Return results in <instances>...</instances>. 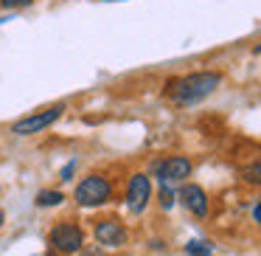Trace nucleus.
Returning <instances> with one entry per match:
<instances>
[{"label":"nucleus","mask_w":261,"mask_h":256,"mask_svg":"<svg viewBox=\"0 0 261 256\" xmlns=\"http://www.w3.org/2000/svg\"><path fill=\"white\" fill-rule=\"evenodd\" d=\"M219 85H222V74H216V71H197V74H188V76L169 82V96L177 104H199Z\"/></svg>","instance_id":"1"},{"label":"nucleus","mask_w":261,"mask_h":256,"mask_svg":"<svg viewBox=\"0 0 261 256\" xmlns=\"http://www.w3.org/2000/svg\"><path fill=\"white\" fill-rule=\"evenodd\" d=\"M73 200L79 208H98V205L113 200V183L104 175H87L76 183Z\"/></svg>","instance_id":"2"},{"label":"nucleus","mask_w":261,"mask_h":256,"mask_svg":"<svg viewBox=\"0 0 261 256\" xmlns=\"http://www.w3.org/2000/svg\"><path fill=\"white\" fill-rule=\"evenodd\" d=\"M48 245L51 250L62 256H76L82 248H85V231H82L79 222L73 220H65V222H57L48 234Z\"/></svg>","instance_id":"3"},{"label":"nucleus","mask_w":261,"mask_h":256,"mask_svg":"<svg viewBox=\"0 0 261 256\" xmlns=\"http://www.w3.org/2000/svg\"><path fill=\"white\" fill-rule=\"evenodd\" d=\"M93 239L104 250H118L129 242V231H126V225L121 220L104 217V220H96V225H93Z\"/></svg>","instance_id":"4"},{"label":"nucleus","mask_w":261,"mask_h":256,"mask_svg":"<svg viewBox=\"0 0 261 256\" xmlns=\"http://www.w3.org/2000/svg\"><path fill=\"white\" fill-rule=\"evenodd\" d=\"M65 113V104H54L48 110H40V113H31V115H23L20 121L12 124V132L14 135H37V132L48 130L51 124H57Z\"/></svg>","instance_id":"5"},{"label":"nucleus","mask_w":261,"mask_h":256,"mask_svg":"<svg viewBox=\"0 0 261 256\" xmlns=\"http://www.w3.org/2000/svg\"><path fill=\"white\" fill-rule=\"evenodd\" d=\"M154 175H158L160 186H177L180 180H186L191 175V160L186 155H171L166 160H158L154 166Z\"/></svg>","instance_id":"6"},{"label":"nucleus","mask_w":261,"mask_h":256,"mask_svg":"<svg viewBox=\"0 0 261 256\" xmlns=\"http://www.w3.org/2000/svg\"><path fill=\"white\" fill-rule=\"evenodd\" d=\"M126 208L132 211V214H143L149 205V200H152V180H149V175H132L129 183H126Z\"/></svg>","instance_id":"7"},{"label":"nucleus","mask_w":261,"mask_h":256,"mask_svg":"<svg viewBox=\"0 0 261 256\" xmlns=\"http://www.w3.org/2000/svg\"><path fill=\"white\" fill-rule=\"evenodd\" d=\"M177 200L186 211H191L194 217H208V194L202 186L197 183H186V186L177 192Z\"/></svg>","instance_id":"8"},{"label":"nucleus","mask_w":261,"mask_h":256,"mask_svg":"<svg viewBox=\"0 0 261 256\" xmlns=\"http://www.w3.org/2000/svg\"><path fill=\"white\" fill-rule=\"evenodd\" d=\"M62 203H65V194L57 192V189H42V192H37V197H34L37 208H54V205H62Z\"/></svg>","instance_id":"9"},{"label":"nucleus","mask_w":261,"mask_h":256,"mask_svg":"<svg viewBox=\"0 0 261 256\" xmlns=\"http://www.w3.org/2000/svg\"><path fill=\"white\" fill-rule=\"evenodd\" d=\"M186 253L188 256H211L214 253V245L208 239H191V242H186Z\"/></svg>","instance_id":"10"},{"label":"nucleus","mask_w":261,"mask_h":256,"mask_svg":"<svg viewBox=\"0 0 261 256\" xmlns=\"http://www.w3.org/2000/svg\"><path fill=\"white\" fill-rule=\"evenodd\" d=\"M242 177L253 186H261V158H255L253 164H244L242 166Z\"/></svg>","instance_id":"11"},{"label":"nucleus","mask_w":261,"mask_h":256,"mask_svg":"<svg viewBox=\"0 0 261 256\" xmlns=\"http://www.w3.org/2000/svg\"><path fill=\"white\" fill-rule=\"evenodd\" d=\"M174 200H177L174 186H160V208H166V211H169L171 205H174Z\"/></svg>","instance_id":"12"},{"label":"nucleus","mask_w":261,"mask_h":256,"mask_svg":"<svg viewBox=\"0 0 261 256\" xmlns=\"http://www.w3.org/2000/svg\"><path fill=\"white\" fill-rule=\"evenodd\" d=\"M34 0H0V6L3 9H25V6H31Z\"/></svg>","instance_id":"13"},{"label":"nucleus","mask_w":261,"mask_h":256,"mask_svg":"<svg viewBox=\"0 0 261 256\" xmlns=\"http://www.w3.org/2000/svg\"><path fill=\"white\" fill-rule=\"evenodd\" d=\"M82 256H104V248H98V245H87V248L79 250Z\"/></svg>","instance_id":"14"},{"label":"nucleus","mask_w":261,"mask_h":256,"mask_svg":"<svg viewBox=\"0 0 261 256\" xmlns=\"http://www.w3.org/2000/svg\"><path fill=\"white\" fill-rule=\"evenodd\" d=\"M73 172H76V160H70L68 166H62V172H59V177H62V180H70V177H73Z\"/></svg>","instance_id":"15"},{"label":"nucleus","mask_w":261,"mask_h":256,"mask_svg":"<svg viewBox=\"0 0 261 256\" xmlns=\"http://www.w3.org/2000/svg\"><path fill=\"white\" fill-rule=\"evenodd\" d=\"M253 220H255V222H258V225H261V200H258V203H255V208H253Z\"/></svg>","instance_id":"16"},{"label":"nucleus","mask_w":261,"mask_h":256,"mask_svg":"<svg viewBox=\"0 0 261 256\" xmlns=\"http://www.w3.org/2000/svg\"><path fill=\"white\" fill-rule=\"evenodd\" d=\"M3 222H6V214H3V208H0V228H3Z\"/></svg>","instance_id":"17"},{"label":"nucleus","mask_w":261,"mask_h":256,"mask_svg":"<svg viewBox=\"0 0 261 256\" xmlns=\"http://www.w3.org/2000/svg\"><path fill=\"white\" fill-rule=\"evenodd\" d=\"M9 20H12V17H0V26H3V23H9Z\"/></svg>","instance_id":"18"},{"label":"nucleus","mask_w":261,"mask_h":256,"mask_svg":"<svg viewBox=\"0 0 261 256\" xmlns=\"http://www.w3.org/2000/svg\"><path fill=\"white\" fill-rule=\"evenodd\" d=\"M104 3H110V0H104Z\"/></svg>","instance_id":"19"}]
</instances>
